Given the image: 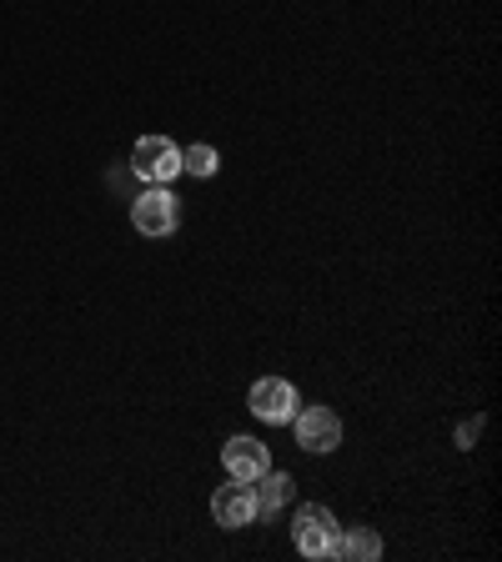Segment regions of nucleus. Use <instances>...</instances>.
Instances as JSON below:
<instances>
[{
    "mask_svg": "<svg viewBox=\"0 0 502 562\" xmlns=\"http://www.w3.org/2000/svg\"><path fill=\"white\" fill-rule=\"evenodd\" d=\"M216 166H222V156H216V146H207V140H197V146H187V151H181V176L207 181V176H216Z\"/></svg>",
    "mask_w": 502,
    "mask_h": 562,
    "instance_id": "nucleus-10",
    "label": "nucleus"
},
{
    "mask_svg": "<svg viewBox=\"0 0 502 562\" xmlns=\"http://www.w3.org/2000/svg\"><path fill=\"white\" fill-rule=\"evenodd\" d=\"M337 538H342V527H337V517H332V507L306 503L302 513H297L292 542L302 558H337Z\"/></svg>",
    "mask_w": 502,
    "mask_h": 562,
    "instance_id": "nucleus-2",
    "label": "nucleus"
},
{
    "mask_svg": "<svg viewBox=\"0 0 502 562\" xmlns=\"http://www.w3.org/2000/svg\"><path fill=\"white\" fill-rule=\"evenodd\" d=\"M222 462L236 482H257L261 472L271 468V452L257 442V437H232V442L222 447Z\"/></svg>",
    "mask_w": 502,
    "mask_h": 562,
    "instance_id": "nucleus-7",
    "label": "nucleus"
},
{
    "mask_svg": "<svg viewBox=\"0 0 502 562\" xmlns=\"http://www.w3.org/2000/svg\"><path fill=\"white\" fill-rule=\"evenodd\" d=\"M131 171L146 181V187H171L181 176V146L171 136H141L131 146Z\"/></svg>",
    "mask_w": 502,
    "mask_h": 562,
    "instance_id": "nucleus-1",
    "label": "nucleus"
},
{
    "mask_svg": "<svg viewBox=\"0 0 502 562\" xmlns=\"http://www.w3.org/2000/svg\"><path fill=\"white\" fill-rule=\"evenodd\" d=\"M246 407H252V417L281 427V422L297 417L302 397H297V386L287 382V376H261V382H252V392H246Z\"/></svg>",
    "mask_w": 502,
    "mask_h": 562,
    "instance_id": "nucleus-4",
    "label": "nucleus"
},
{
    "mask_svg": "<svg viewBox=\"0 0 502 562\" xmlns=\"http://www.w3.org/2000/svg\"><path fill=\"white\" fill-rule=\"evenodd\" d=\"M211 517L222 527H246V522H257V487L252 482H222V487L211 492Z\"/></svg>",
    "mask_w": 502,
    "mask_h": 562,
    "instance_id": "nucleus-6",
    "label": "nucleus"
},
{
    "mask_svg": "<svg viewBox=\"0 0 502 562\" xmlns=\"http://www.w3.org/2000/svg\"><path fill=\"white\" fill-rule=\"evenodd\" d=\"M131 226H136L141 236H171L176 226H181V201L171 196L166 187H146L136 201H131Z\"/></svg>",
    "mask_w": 502,
    "mask_h": 562,
    "instance_id": "nucleus-3",
    "label": "nucleus"
},
{
    "mask_svg": "<svg viewBox=\"0 0 502 562\" xmlns=\"http://www.w3.org/2000/svg\"><path fill=\"white\" fill-rule=\"evenodd\" d=\"M478 427H482V422H462V427H457V447H472V437H478Z\"/></svg>",
    "mask_w": 502,
    "mask_h": 562,
    "instance_id": "nucleus-11",
    "label": "nucleus"
},
{
    "mask_svg": "<svg viewBox=\"0 0 502 562\" xmlns=\"http://www.w3.org/2000/svg\"><path fill=\"white\" fill-rule=\"evenodd\" d=\"M337 558L377 562V558H382V532H372V527H352L347 538H337Z\"/></svg>",
    "mask_w": 502,
    "mask_h": 562,
    "instance_id": "nucleus-8",
    "label": "nucleus"
},
{
    "mask_svg": "<svg viewBox=\"0 0 502 562\" xmlns=\"http://www.w3.org/2000/svg\"><path fill=\"white\" fill-rule=\"evenodd\" d=\"M261 487H257V513H277V507H287L292 503V477L287 472H261Z\"/></svg>",
    "mask_w": 502,
    "mask_h": 562,
    "instance_id": "nucleus-9",
    "label": "nucleus"
},
{
    "mask_svg": "<svg viewBox=\"0 0 502 562\" xmlns=\"http://www.w3.org/2000/svg\"><path fill=\"white\" fill-rule=\"evenodd\" d=\"M292 427L302 452H337L342 447V417L332 407H297Z\"/></svg>",
    "mask_w": 502,
    "mask_h": 562,
    "instance_id": "nucleus-5",
    "label": "nucleus"
}]
</instances>
